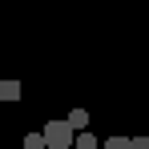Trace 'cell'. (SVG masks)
I'll return each instance as SVG.
<instances>
[{
	"label": "cell",
	"instance_id": "cell-1",
	"mask_svg": "<svg viewBox=\"0 0 149 149\" xmlns=\"http://www.w3.org/2000/svg\"><path fill=\"white\" fill-rule=\"evenodd\" d=\"M73 129H69V125L61 121V117H56V121H49L45 125V129H40V141H45V149H73Z\"/></svg>",
	"mask_w": 149,
	"mask_h": 149
},
{
	"label": "cell",
	"instance_id": "cell-7",
	"mask_svg": "<svg viewBox=\"0 0 149 149\" xmlns=\"http://www.w3.org/2000/svg\"><path fill=\"white\" fill-rule=\"evenodd\" d=\"M129 149H149V137H129Z\"/></svg>",
	"mask_w": 149,
	"mask_h": 149
},
{
	"label": "cell",
	"instance_id": "cell-4",
	"mask_svg": "<svg viewBox=\"0 0 149 149\" xmlns=\"http://www.w3.org/2000/svg\"><path fill=\"white\" fill-rule=\"evenodd\" d=\"M73 149H101V141L93 137V133H77V137H73Z\"/></svg>",
	"mask_w": 149,
	"mask_h": 149
},
{
	"label": "cell",
	"instance_id": "cell-5",
	"mask_svg": "<svg viewBox=\"0 0 149 149\" xmlns=\"http://www.w3.org/2000/svg\"><path fill=\"white\" fill-rule=\"evenodd\" d=\"M101 149H129V137H109V141H101Z\"/></svg>",
	"mask_w": 149,
	"mask_h": 149
},
{
	"label": "cell",
	"instance_id": "cell-2",
	"mask_svg": "<svg viewBox=\"0 0 149 149\" xmlns=\"http://www.w3.org/2000/svg\"><path fill=\"white\" fill-rule=\"evenodd\" d=\"M65 125H69L73 133H89V109H73V113L65 117Z\"/></svg>",
	"mask_w": 149,
	"mask_h": 149
},
{
	"label": "cell",
	"instance_id": "cell-6",
	"mask_svg": "<svg viewBox=\"0 0 149 149\" xmlns=\"http://www.w3.org/2000/svg\"><path fill=\"white\" fill-rule=\"evenodd\" d=\"M24 149H45V141H40V133H28V137H24Z\"/></svg>",
	"mask_w": 149,
	"mask_h": 149
},
{
	"label": "cell",
	"instance_id": "cell-3",
	"mask_svg": "<svg viewBox=\"0 0 149 149\" xmlns=\"http://www.w3.org/2000/svg\"><path fill=\"white\" fill-rule=\"evenodd\" d=\"M0 101H20V81H0Z\"/></svg>",
	"mask_w": 149,
	"mask_h": 149
}]
</instances>
